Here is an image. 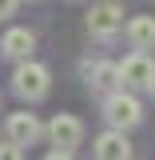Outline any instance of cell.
I'll list each match as a JSON object with an SVG mask.
<instances>
[{"label":"cell","instance_id":"6","mask_svg":"<svg viewBox=\"0 0 155 160\" xmlns=\"http://www.w3.org/2000/svg\"><path fill=\"white\" fill-rule=\"evenodd\" d=\"M40 132H44V128H40V120L32 116V112H12V116H8V140H12V144H36L40 140Z\"/></svg>","mask_w":155,"mask_h":160},{"label":"cell","instance_id":"7","mask_svg":"<svg viewBox=\"0 0 155 160\" xmlns=\"http://www.w3.org/2000/svg\"><path fill=\"white\" fill-rule=\"evenodd\" d=\"M84 80H88V88L107 92V88L119 84V72H116V64H107V60H84Z\"/></svg>","mask_w":155,"mask_h":160},{"label":"cell","instance_id":"1","mask_svg":"<svg viewBox=\"0 0 155 160\" xmlns=\"http://www.w3.org/2000/svg\"><path fill=\"white\" fill-rule=\"evenodd\" d=\"M103 116H107V124L116 132H127V128H135L139 120H143V104L131 92H112V96L103 100Z\"/></svg>","mask_w":155,"mask_h":160},{"label":"cell","instance_id":"10","mask_svg":"<svg viewBox=\"0 0 155 160\" xmlns=\"http://www.w3.org/2000/svg\"><path fill=\"white\" fill-rule=\"evenodd\" d=\"M127 40L135 44L139 52L155 48V16H131L127 20Z\"/></svg>","mask_w":155,"mask_h":160},{"label":"cell","instance_id":"11","mask_svg":"<svg viewBox=\"0 0 155 160\" xmlns=\"http://www.w3.org/2000/svg\"><path fill=\"white\" fill-rule=\"evenodd\" d=\"M0 160H24V152H20L16 144L8 140V144H0Z\"/></svg>","mask_w":155,"mask_h":160},{"label":"cell","instance_id":"8","mask_svg":"<svg viewBox=\"0 0 155 160\" xmlns=\"http://www.w3.org/2000/svg\"><path fill=\"white\" fill-rule=\"evenodd\" d=\"M32 48H36V36L28 28H8L4 40H0V52L12 60H32Z\"/></svg>","mask_w":155,"mask_h":160},{"label":"cell","instance_id":"2","mask_svg":"<svg viewBox=\"0 0 155 160\" xmlns=\"http://www.w3.org/2000/svg\"><path fill=\"white\" fill-rule=\"evenodd\" d=\"M48 84H52V76H48V68L36 64V60H24L16 68V76H12V88H16L24 100H40L48 92Z\"/></svg>","mask_w":155,"mask_h":160},{"label":"cell","instance_id":"9","mask_svg":"<svg viewBox=\"0 0 155 160\" xmlns=\"http://www.w3.org/2000/svg\"><path fill=\"white\" fill-rule=\"evenodd\" d=\"M127 156H131V144H127V136L116 132V128L96 140V160H127Z\"/></svg>","mask_w":155,"mask_h":160},{"label":"cell","instance_id":"14","mask_svg":"<svg viewBox=\"0 0 155 160\" xmlns=\"http://www.w3.org/2000/svg\"><path fill=\"white\" fill-rule=\"evenodd\" d=\"M147 88H151V96H155V80H151V84H147Z\"/></svg>","mask_w":155,"mask_h":160},{"label":"cell","instance_id":"3","mask_svg":"<svg viewBox=\"0 0 155 160\" xmlns=\"http://www.w3.org/2000/svg\"><path fill=\"white\" fill-rule=\"evenodd\" d=\"M116 72H119V84L123 88H147L155 80V64H151L147 52H131L123 64H116Z\"/></svg>","mask_w":155,"mask_h":160},{"label":"cell","instance_id":"12","mask_svg":"<svg viewBox=\"0 0 155 160\" xmlns=\"http://www.w3.org/2000/svg\"><path fill=\"white\" fill-rule=\"evenodd\" d=\"M16 4H20V0H0V20L12 16V12H16Z\"/></svg>","mask_w":155,"mask_h":160},{"label":"cell","instance_id":"13","mask_svg":"<svg viewBox=\"0 0 155 160\" xmlns=\"http://www.w3.org/2000/svg\"><path fill=\"white\" fill-rule=\"evenodd\" d=\"M44 160H72V152H52V156H44Z\"/></svg>","mask_w":155,"mask_h":160},{"label":"cell","instance_id":"4","mask_svg":"<svg viewBox=\"0 0 155 160\" xmlns=\"http://www.w3.org/2000/svg\"><path fill=\"white\" fill-rule=\"evenodd\" d=\"M48 136H52V144H56V152H72V148L80 144V136H84V124H80L72 112H56L52 124H48Z\"/></svg>","mask_w":155,"mask_h":160},{"label":"cell","instance_id":"5","mask_svg":"<svg viewBox=\"0 0 155 160\" xmlns=\"http://www.w3.org/2000/svg\"><path fill=\"white\" fill-rule=\"evenodd\" d=\"M123 28V8L119 4H96L92 12H88V32L92 36H112V32H119Z\"/></svg>","mask_w":155,"mask_h":160}]
</instances>
